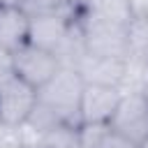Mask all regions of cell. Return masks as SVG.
Wrapping results in <instances>:
<instances>
[{
	"mask_svg": "<svg viewBox=\"0 0 148 148\" xmlns=\"http://www.w3.org/2000/svg\"><path fill=\"white\" fill-rule=\"evenodd\" d=\"M9 65H12V72L23 83L39 90L42 86H46L60 72L62 60L53 51L35 44V42H28V44H23L21 49H16L9 56Z\"/></svg>",
	"mask_w": 148,
	"mask_h": 148,
	"instance_id": "obj_3",
	"label": "cell"
},
{
	"mask_svg": "<svg viewBox=\"0 0 148 148\" xmlns=\"http://www.w3.org/2000/svg\"><path fill=\"white\" fill-rule=\"evenodd\" d=\"M18 5L30 14H51V12H62L72 5V0H18Z\"/></svg>",
	"mask_w": 148,
	"mask_h": 148,
	"instance_id": "obj_8",
	"label": "cell"
},
{
	"mask_svg": "<svg viewBox=\"0 0 148 148\" xmlns=\"http://www.w3.org/2000/svg\"><path fill=\"white\" fill-rule=\"evenodd\" d=\"M86 79L72 65H62L60 72L37 90V104L51 111L62 125L79 130V104Z\"/></svg>",
	"mask_w": 148,
	"mask_h": 148,
	"instance_id": "obj_1",
	"label": "cell"
},
{
	"mask_svg": "<svg viewBox=\"0 0 148 148\" xmlns=\"http://www.w3.org/2000/svg\"><path fill=\"white\" fill-rule=\"evenodd\" d=\"M109 127L134 146H139L148 136V95L143 90L123 92L109 120Z\"/></svg>",
	"mask_w": 148,
	"mask_h": 148,
	"instance_id": "obj_4",
	"label": "cell"
},
{
	"mask_svg": "<svg viewBox=\"0 0 148 148\" xmlns=\"http://www.w3.org/2000/svg\"><path fill=\"white\" fill-rule=\"evenodd\" d=\"M32 16L14 0H0V53L12 56L30 42Z\"/></svg>",
	"mask_w": 148,
	"mask_h": 148,
	"instance_id": "obj_6",
	"label": "cell"
},
{
	"mask_svg": "<svg viewBox=\"0 0 148 148\" xmlns=\"http://www.w3.org/2000/svg\"><path fill=\"white\" fill-rule=\"evenodd\" d=\"M123 90L109 83L86 81L79 104V127L81 125H109Z\"/></svg>",
	"mask_w": 148,
	"mask_h": 148,
	"instance_id": "obj_5",
	"label": "cell"
},
{
	"mask_svg": "<svg viewBox=\"0 0 148 148\" xmlns=\"http://www.w3.org/2000/svg\"><path fill=\"white\" fill-rule=\"evenodd\" d=\"M79 148H139V146L116 134L109 125H81Z\"/></svg>",
	"mask_w": 148,
	"mask_h": 148,
	"instance_id": "obj_7",
	"label": "cell"
},
{
	"mask_svg": "<svg viewBox=\"0 0 148 148\" xmlns=\"http://www.w3.org/2000/svg\"><path fill=\"white\" fill-rule=\"evenodd\" d=\"M139 148H148V136H146V139H143V141L139 143Z\"/></svg>",
	"mask_w": 148,
	"mask_h": 148,
	"instance_id": "obj_9",
	"label": "cell"
},
{
	"mask_svg": "<svg viewBox=\"0 0 148 148\" xmlns=\"http://www.w3.org/2000/svg\"><path fill=\"white\" fill-rule=\"evenodd\" d=\"M37 104V90L23 83L9 65V56L0 53V125L18 132Z\"/></svg>",
	"mask_w": 148,
	"mask_h": 148,
	"instance_id": "obj_2",
	"label": "cell"
}]
</instances>
